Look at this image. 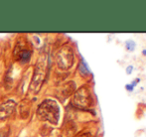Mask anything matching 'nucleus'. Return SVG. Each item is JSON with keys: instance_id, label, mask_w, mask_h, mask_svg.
I'll return each mask as SVG.
<instances>
[{"instance_id": "nucleus-1", "label": "nucleus", "mask_w": 146, "mask_h": 137, "mask_svg": "<svg viewBox=\"0 0 146 137\" xmlns=\"http://www.w3.org/2000/svg\"><path fill=\"white\" fill-rule=\"evenodd\" d=\"M49 69V59L47 54H42L39 57L34 69L32 79L30 83V91L32 93H38L47 77Z\"/></svg>"}, {"instance_id": "nucleus-2", "label": "nucleus", "mask_w": 146, "mask_h": 137, "mask_svg": "<svg viewBox=\"0 0 146 137\" xmlns=\"http://www.w3.org/2000/svg\"><path fill=\"white\" fill-rule=\"evenodd\" d=\"M60 106L53 99H46L37 108V116L42 121H48L52 124H58L60 119Z\"/></svg>"}, {"instance_id": "nucleus-15", "label": "nucleus", "mask_w": 146, "mask_h": 137, "mask_svg": "<svg viewBox=\"0 0 146 137\" xmlns=\"http://www.w3.org/2000/svg\"><path fill=\"white\" fill-rule=\"evenodd\" d=\"M142 55L143 56H146V49H144V50L142 51Z\"/></svg>"}, {"instance_id": "nucleus-11", "label": "nucleus", "mask_w": 146, "mask_h": 137, "mask_svg": "<svg viewBox=\"0 0 146 137\" xmlns=\"http://www.w3.org/2000/svg\"><path fill=\"white\" fill-rule=\"evenodd\" d=\"M125 89H126V91H133L134 87H133L132 85H130V83H128V85H125Z\"/></svg>"}, {"instance_id": "nucleus-8", "label": "nucleus", "mask_w": 146, "mask_h": 137, "mask_svg": "<svg viewBox=\"0 0 146 137\" xmlns=\"http://www.w3.org/2000/svg\"><path fill=\"white\" fill-rule=\"evenodd\" d=\"M79 69H80V73H81V75H84V77H87V75H88L90 73V69H88L87 63H86L84 60H82L81 63H80Z\"/></svg>"}, {"instance_id": "nucleus-6", "label": "nucleus", "mask_w": 146, "mask_h": 137, "mask_svg": "<svg viewBox=\"0 0 146 137\" xmlns=\"http://www.w3.org/2000/svg\"><path fill=\"white\" fill-rule=\"evenodd\" d=\"M16 108V103L14 101H7L0 104V119L4 120L9 118L13 114Z\"/></svg>"}, {"instance_id": "nucleus-4", "label": "nucleus", "mask_w": 146, "mask_h": 137, "mask_svg": "<svg viewBox=\"0 0 146 137\" xmlns=\"http://www.w3.org/2000/svg\"><path fill=\"white\" fill-rule=\"evenodd\" d=\"M92 103H94V101H92V93L87 87H82L81 89H78L72 99V104L81 109L90 107Z\"/></svg>"}, {"instance_id": "nucleus-10", "label": "nucleus", "mask_w": 146, "mask_h": 137, "mask_svg": "<svg viewBox=\"0 0 146 137\" xmlns=\"http://www.w3.org/2000/svg\"><path fill=\"white\" fill-rule=\"evenodd\" d=\"M8 136V130L0 129V137H7Z\"/></svg>"}, {"instance_id": "nucleus-7", "label": "nucleus", "mask_w": 146, "mask_h": 137, "mask_svg": "<svg viewBox=\"0 0 146 137\" xmlns=\"http://www.w3.org/2000/svg\"><path fill=\"white\" fill-rule=\"evenodd\" d=\"M76 89V85L74 81H69L68 83H66L65 87L63 89V95L64 97H68L72 95V93L75 91Z\"/></svg>"}, {"instance_id": "nucleus-13", "label": "nucleus", "mask_w": 146, "mask_h": 137, "mask_svg": "<svg viewBox=\"0 0 146 137\" xmlns=\"http://www.w3.org/2000/svg\"><path fill=\"white\" fill-rule=\"evenodd\" d=\"M140 81V79H135V81H132V83H130V85H132V87H135V85H137V83H138V81Z\"/></svg>"}, {"instance_id": "nucleus-3", "label": "nucleus", "mask_w": 146, "mask_h": 137, "mask_svg": "<svg viewBox=\"0 0 146 137\" xmlns=\"http://www.w3.org/2000/svg\"><path fill=\"white\" fill-rule=\"evenodd\" d=\"M74 59H75L74 50L69 45H64V46H62L56 54L57 65H58L59 69H63V71L69 69L73 66Z\"/></svg>"}, {"instance_id": "nucleus-9", "label": "nucleus", "mask_w": 146, "mask_h": 137, "mask_svg": "<svg viewBox=\"0 0 146 137\" xmlns=\"http://www.w3.org/2000/svg\"><path fill=\"white\" fill-rule=\"evenodd\" d=\"M124 46L127 51L132 52V51H134L135 47H136V44H135V42L133 40H127L126 42L124 43Z\"/></svg>"}, {"instance_id": "nucleus-12", "label": "nucleus", "mask_w": 146, "mask_h": 137, "mask_svg": "<svg viewBox=\"0 0 146 137\" xmlns=\"http://www.w3.org/2000/svg\"><path fill=\"white\" fill-rule=\"evenodd\" d=\"M132 71H133V66H131V65L126 68V73H127V75H130V73H132Z\"/></svg>"}, {"instance_id": "nucleus-14", "label": "nucleus", "mask_w": 146, "mask_h": 137, "mask_svg": "<svg viewBox=\"0 0 146 137\" xmlns=\"http://www.w3.org/2000/svg\"><path fill=\"white\" fill-rule=\"evenodd\" d=\"M79 137H92V136L90 133H84V134H82V135H80Z\"/></svg>"}, {"instance_id": "nucleus-5", "label": "nucleus", "mask_w": 146, "mask_h": 137, "mask_svg": "<svg viewBox=\"0 0 146 137\" xmlns=\"http://www.w3.org/2000/svg\"><path fill=\"white\" fill-rule=\"evenodd\" d=\"M14 57H15V59L17 61H19V62L21 63H28L30 61L31 59V55H32V53H31L30 50H28V49H26L25 47L23 46V45L21 44H17L15 47V49H14Z\"/></svg>"}]
</instances>
